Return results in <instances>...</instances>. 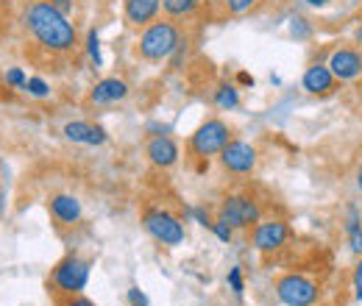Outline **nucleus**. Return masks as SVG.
<instances>
[{
  "label": "nucleus",
  "instance_id": "nucleus-33",
  "mask_svg": "<svg viewBox=\"0 0 362 306\" xmlns=\"http://www.w3.org/2000/svg\"><path fill=\"white\" fill-rule=\"evenodd\" d=\"M240 81H243V84H254V78H251L248 73H240Z\"/></svg>",
  "mask_w": 362,
  "mask_h": 306
},
{
  "label": "nucleus",
  "instance_id": "nucleus-35",
  "mask_svg": "<svg viewBox=\"0 0 362 306\" xmlns=\"http://www.w3.org/2000/svg\"><path fill=\"white\" fill-rule=\"evenodd\" d=\"M357 184H360V189H362V170H360V178H357Z\"/></svg>",
  "mask_w": 362,
  "mask_h": 306
},
{
  "label": "nucleus",
  "instance_id": "nucleus-2",
  "mask_svg": "<svg viewBox=\"0 0 362 306\" xmlns=\"http://www.w3.org/2000/svg\"><path fill=\"white\" fill-rule=\"evenodd\" d=\"M184 42V34L176 25V20L165 17V20H153L142 28L139 34V42H136V53L139 59L145 61H162V59H170L179 45Z\"/></svg>",
  "mask_w": 362,
  "mask_h": 306
},
{
  "label": "nucleus",
  "instance_id": "nucleus-4",
  "mask_svg": "<svg viewBox=\"0 0 362 306\" xmlns=\"http://www.w3.org/2000/svg\"><path fill=\"white\" fill-rule=\"evenodd\" d=\"M228 142H231V129H228L223 120L212 117V120H204L195 131L189 134L187 148H189V153H192V156L206 159V156L221 153Z\"/></svg>",
  "mask_w": 362,
  "mask_h": 306
},
{
  "label": "nucleus",
  "instance_id": "nucleus-32",
  "mask_svg": "<svg viewBox=\"0 0 362 306\" xmlns=\"http://www.w3.org/2000/svg\"><path fill=\"white\" fill-rule=\"evenodd\" d=\"M307 6H313V8H323V6H329L332 0H304Z\"/></svg>",
  "mask_w": 362,
  "mask_h": 306
},
{
  "label": "nucleus",
  "instance_id": "nucleus-10",
  "mask_svg": "<svg viewBox=\"0 0 362 306\" xmlns=\"http://www.w3.org/2000/svg\"><path fill=\"white\" fill-rule=\"evenodd\" d=\"M329 70L337 81H354L362 76V53L354 47H337L329 56Z\"/></svg>",
  "mask_w": 362,
  "mask_h": 306
},
{
  "label": "nucleus",
  "instance_id": "nucleus-36",
  "mask_svg": "<svg viewBox=\"0 0 362 306\" xmlns=\"http://www.w3.org/2000/svg\"><path fill=\"white\" fill-rule=\"evenodd\" d=\"M357 40H360V42H362V28H360V31H357Z\"/></svg>",
  "mask_w": 362,
  "mask_h": 306
},
{
  "label": "nucleus",
  "instance_id": "nucleus-8",
  "mask_svg": "<svg viewBox=\"0 0 362 306\" xmlns=\"http://www.w3.org/2000/svg\"><path fill=\"white\" fill-rule=\"evenodd\" d=\"M221 165L234 175L254 173V167H257V148L243 142V139H231L226 148L221 151Z\"/></svg>",
  "mask_w": 362,
  "mask_h": 306
},
{
  "label": "nucleus",
  "instance_id": "nucleus-25",
  "mask_svg": "<svg viewBox=\"0 0 362 306\" xmlns=\"http://www.w3.org/2000/svg\"><path fill=\"white\" fill-rule=\"evenodd\" d=\"M228 284H231V290H234L237 295H243L245 287H243V273H240V267H231V270H228Z\"/></svg>",
  "mask_w": 362,
  "mask_h": 306
},
{
  "label": "nucleus",
  "instance_id": "nucleus-29",
  "mask_svg": "<svg viewBox=\"0 0 362 306\" xmlns=\"http://www.w3.org/2000/svg\"><path fill=\"white\" fill-rule=\"evenodd\" d=\"M192 215H195V220H198L201 225H206V228H212V225H215V223L209 220V215H206L204 209H192Z\"/></svg>",
  "mask_w": 362,
  "mask_h": 306
},
{
  "label": "nucleus",
  "instance_id": "nucleus-31",
  "mask_svg": "<svg viewBox=\"0 0 362 306\" xmlns=\"http://www.w3.org/2000/svg\"><path fill=\"white\" fill-rule=\"evenodd\" d=\"M304 23H307V20H296V23H293V34H298V37H307V34H310V28H307Z\"/></svg>",
  "mask_w": 362,
  "mask_h": 306
},
{
  "label": "nucleus",
  "instance_id": "nucleus-3",
  "mask_svg": "<svg viewBox=\"0 0 362 306\" xmlns=\"http://www.w3.org/2000/svg\"><path fill=\"white\" fill-rule=\"evenodd\" d=\"M90 281V262L78 254H67L62 262L50 270V278H47V287L56 293V295H81V290L87 287Z\"/></svg>",
  "mask_w": 362,
  "mask_h": 306
},
{
  "label": "nucleus",
  "instance_id": "nucleus-24",
  "mask_svg": "<svg viewBox=\"0 0 362 306\" xmlns=\"http://www.w3.org/2000/svg\"><path fill=\"white\" fill-rule=\"evenodd\" d=\"M212 231H215V234H218V240H223V242H231V237H234V228H231V225H226L223 220H215Z\"/></svg>",
  "mask_w": 362,
  "mask_h": 306
},
{
  "label": "nucleus",
  "instance_id": "nucleus-14",
  "mask_svg": "<svg viewBox=\"0 0 362 306\" xmlns=\"http://www.w3.org/2000/svg\"><path fill=\"white\" fill-rule=\"evenodd\" d=\"M301 84L310 95H332L334 87H337V78L329 70V64H313V67H307Z\"/></svg>",
  "mask_w": 362,
  "mask_h": 306
},
{
  "label": "nucleus",
  "instance_id": "nucleus-6",
  "mask_svg": "<svg viewBox=\"0 0 362 306\" xmlns=\"http://www.w3.org/2000/svg\"><path fill=\"white\" fill-rule=\"evenodd\" d=\"M276 295L284 306H313L317 301V284L307 276L287 273L276 281Z\"/></svg>",
  "mask_w": 362,
  "mask_h": 306
},
{
  "label": "nucleus",
  "instance_id": "nucleus-9",
  "mask_svg": "<svg viewBox=\"0 0 362 306\" xmlns=\"http://www.w3.org/2000/svg\"><path fill=\"white\" fill-rule=\"evenodd\" d=\"M254 248L262 251V254H271V251H279L287 240H290V225L284 220H259L254 234Z\"/></svg>",
  "mask_w": 362,
  "mask_h": 306
},
{
  "label": "nucleus",
  "instance_id": "nucleus-27",
  "mask_svg": "<svg viewBox=\"0 0 362 306\" xmlns=\"http://www.w3.org/2000/svg\"><path fill=\"white\" fill-rule=\"evenodd\" d=\"M129 304L132 306H148V298H145V293H142L139 287H132V290H129Z\"/></svg>",
  "mask_w": 362,
  "mask_h": 306
},
{
  "label": "nucleus",
  "instance_id": "nucleus-22",
  "mask_svg": "<svg viewBox=\"0 0 362 306\" xmlns=\"http://www.w3.org/2000/svg\"><path fill=\"white\" fill-rule=\"evenodd\" d=\"M25 92L34 95V98H47V95H50V87H47V81H42V78H28Z\"/></svg>",
  "mask_w": 362,
  "mask_h": 306
},
{
  "label": "nucleus",
  "instance_id": "nucleus-5",
  "mask_svg": "<svg viewBox=\"0 0 362 306\" xmlns=\"http://www.w3.org/2000/svg\"><path fill=\"white\" fill-rule=\"evenodd\" d=\"M142 225H145V231L156 240V242H162V245H168V248H176L184 242V237H187V231H184V225H181V220L176 215H170L168 209H145L142 212Z\"/></svg>",
  "mask_w": 362,
  "mask_h": 306
},
{
  "label": "nucleus",
  "instance_id": "nucleus-16",
  "mask_svg": "<svg viewBox=\"0 0 362 306\" xmlns=\"http://www.w3.org/2000/svg\"><path fill=\"white\" fill-rule=\"evenodd\" d=\"M126 20L134 28H145L148 23H153L162 11V0H126Z\"/></svg>",
  "mask_w": 362,
  "mask_h": 306
},
{
  "label": "nucleus",
  "instance_id": "nucleus-18",
  "mask_svg": "<svg viewBox=\"0 0 362 306\" xmlns=\"http://www.w3.org/2000/svg\"><path fill=\"white\" fill-rule=\"evenodd\" d=\"M198 6H201V0H162V11H165L170 20L189 17V14H192Z\"/></svg>",
  "mask_w": 362,
  "mask_h": 306
},
{
  "label": "nucleus",
  "instance_id": "nucleus-17",
  "mask_svg": "<svg viewBox=\"0 0 362 306\" xmlns=\"http://www.w3.org/2000/svg\"><path fill=\"white\" fill-rule=\"evenodd\" d=\"M215 106H218L221 112L237 109V106H240V89L234 87V84H221V87L215 89Z\"/></svg>",
  "mask_w": 362,
  "mask_h": 306
},
{
  "label": "nucleus",
  "instance_id": "nucleus-21",
  "mask_svg": "<svg viewBox=\"0 0 362 306\" xmlns=\"http://www.w3.org/2000/svg\"><path fill=\"white\" fill-rule=\"evenodd\" d=\"M3 81H6L8 87H14V89H25V84H28V76H25L20 67H11V70H6Z\"/></svg>",
  "mask_w": 362,
  "mask_h": 306
},
{
  "label": "nucleus",
  "instance_id": "nucleus-37",
  "mask_svg": "<svg viewBox=\"0 0 362 306\" xmlns=\"http://www.w3.org/2000/svg\"><path fill=\"white\" fill-rule=\"evenodd\" d=\"M3 6H6V0H0V8H3Z\"/></svg>",
  "mask_w": 362,
  "mask_h": 306
},
{
  "label": "nucleus",
  "instance_id": "nucleus-23",
  "mask_svg": "<svg viewBox=\"0 0 362 306\" xmlns=\"http://www.w3.org/2000/svg\"><path fill=\"white\" fill-rule=\"evenodd\" d=\"M87 53H90L92 61H95V67L103 64V59H100V47H98V31H90V37H87Z\"/></svg>",
  "mask_w": 362,
  "mask_h": 306
},
{
  "label": "nucleus",
  "instance_id": "nucleus-38",
  "mask_svg": "<svg viewBox=\"0 0 362 306\" xmlns=\"http://www.w3.org/2000/svg\"><path fill=\"white\" fill-rule=\"evenodd\" d=\"M0 92H3V78H0Z\"/></svg>",
  "mask_w": 362,
  "mask_h": 306
},
{
  "label": "nucleus",
  "instance_id": "nucleus-13",
  "mask_svg": "<svg viewBox=\"0 0 362 306\" xmlns=\"http://www.w3.org/2000/svg\"><path fill=\"white\" fill-rule=\"evenodd\" d=\"M64 136L70 139V142H76V145H103L106 142V129L103 126H95V123H87V120H73V123H67L64 126Z\"/></svg>",
  "mask_w": 362,
  "mask_h": 306
},
{
  "label": "nucleus",
  "instance_id": "nucleus-15",
  "mask_svg": "<svg viewBox=\"0 0 362 306\" xmlns=\"http://www.w3.org/2000/svg\"><path fill=\"white\" fill-rule=\"evenodd\" d=\"M129 95V84L123 78H103L90 89V103L95 106H109V103H117Z\"/></svg>",
  "mask_w": 362,
  "mask_h": 306
},
{
  "label": "nucleus",
  "instance_id": "nucleus-28",
  "mask_svg": "<svg viewBox=\"0 0 362 306\" xmlns=\"http://www.w3.org/2000/svg\"><path fill=\"white\" fill-rule=\"evenodd\" d=\"M354 295L362 301V254H360V262L354 267Z\"/></svg>",
  "mask_w": 362,
  "mask_h": 306
},
{
  "label": "nucleus",
  "instance_id": "nucleus-1",
  "mask_svg": "<svg viewBox=\"0 0 362 306\" xmlns=\"http://www.w3.org/2000/svg\"><path fill=\"white\" fill-rule=\"evenodd\" d=\"M20 25L34 47L47 56H70L78 45L76 25L53 6V0H28L20 11Z\"/></svg>",
  "mask_w": 362,
  "mask_h": 306
},
{
  "label": "nucleus",
  "instance_id": "nucleus-26",
  "mask_svg": "<svg viewBox=\"0 0 362 306\" xmlns=\"http://www.w3.org/2000/svg\"><path fill=\"white\" fill-rule=\"evenodd\" d=\"M56 306H95L90 298H84V295H64V298H59V304Z\"/></svg>",
  "mask_w": 362,
  "mask_h": 306
},
{
  "label": "nucleus",
  "instance_id": "nucleus-30",
  "mask_svg": "<svg viewBox=\"0 0 362 306\" xmlns=\"http://www.w3.org/2000/svg\"><path fill=\"white\" fill-rule=\"evenodd\" d=\"M53 6H56L62 14H67V17H70V11H73V0H53Z\"/></svg>",
  "mask_w": 362,
  "mask_h": 306
},
{
  "label": "nucleus",
  "instance_id": "nucleus-19",
  "mask_svg": "<svg viewBox=\"0 0 362 306\" xmlns=\"http://www.w3.org/2000/svg\"><path fill=\"white\" fill-rule=\"evenodd\" d=\"M259 3L262 0H221V8H223V14H228V17H243V14L254 11Z\"/></svg>",
  "mask_w": 362,
  "mask_h": 306
},
{
  "label": "nucleus",
  "instance_id": "nucleus-20",
  "mask_svg": "<svg viewBox=\"0 0 362 306\" xmlns=\"http://www.w3.org/2000/svg\"><path fill=\"white\" fill-rule=\"evenodd\" d=\"M349 240H351V251L354 254H362V225H360V215H357V209H351L349 212Z\"/></svg>",
  "mask_w": 362,
  "mask_h": 306
},
{
  "label": "nucleus",
  "instance_id": "nucleus-11",
  "mask_svg": "<svg viewBox=\"0 0 362 306\" xmlns=\"http://www.w3.org/2000/svg\"><path fill=\"white\" fill-rule=\"evenodd\" d=\"M145 153H148V159H151L156 167H173V165L179 162V145H176L168 134L151 136L148 145H145Z\"/></svg>",
  "mask_w": 362,
  "mask_h": 306
},
{
  "label": "nucleus",
  "instance_id": "nucleus-12",
  "mask_svg": "<svg viewBox=\"0 0 362 306\" xmlns=\"http://www.w3.org/2000/svg\"><path fill=\"white\" fill-rule=\"evenodd\" d=\"M47 209H50V218L56 220L59 225H76L81 220V201L76 195H53L47 201Z\"/></svg>",
  "mask_w": 362,
  "mask_h": 306
},
{
  "label": "nucleus",
  "instance_id": "nucleus-7",
  "mask_svg": "<svg viewBox=\"0 0 362 306\" xmlns=\"http://www.w3.org/2000/svg\"><path fill=\"white\" fill-rule=\"evenodd\" d=\"M218 220H223L231 228H248L259 223V206L248 195H228L218 206Z\"/></svg>",
  "mask_w": 362,
  "mask_h": 306
},
{
  "label": "nucleus",
  "instance_id": "nucleus-34",
  "mask_svg": "<svg viewBox=\"0 0 362 306\" xmlns=\"http://www.w3.org/2000/svg\"><path fill=\"white\" fill-rule=\"evenodd\" d=\"M0 209H3V187H0Z\"/></svg>",
  "mask_w": 362,
  "mask_h": 306
}]
</instances>
